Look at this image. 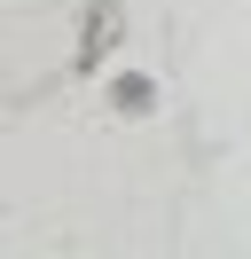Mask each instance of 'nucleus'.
Here are the masks:
<instances>
[{"label":"nucleus","mask_w":251,"mask_h":259,"mask_svg":"<svg viewBox=\"0 0 251 259\" xmlns=\"http://www.w3.org/2000/svg\"><path fill=\"white\" fill-rule=\"evenodd\" d=\"M149 95H157V87L141 79V71H134V79H118V102H126V110H149Z\"/></svg>","instance_id":"obj_1"}]
</instances>
